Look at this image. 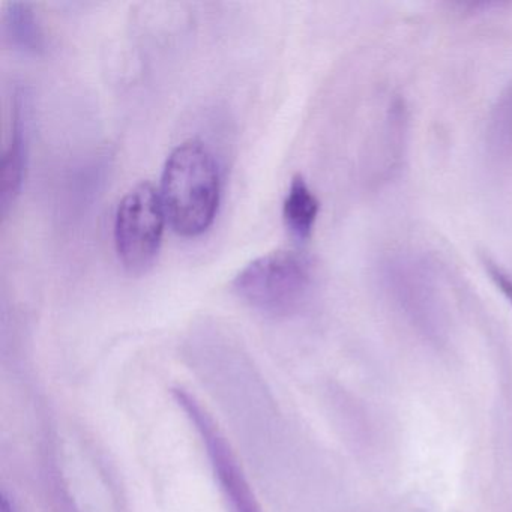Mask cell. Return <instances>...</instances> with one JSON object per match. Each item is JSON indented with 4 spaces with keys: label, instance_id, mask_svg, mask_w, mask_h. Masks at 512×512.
Listing matches in <instances>:
<instances>
[{
    "label": "cell",
    "instance_id": "obj_1",
    "mask_svg": "<svg viewBox=\"0 0 512 512\" xmlns=\"http://www.w3.org/2000/svg\"><path fill=\"white\" fill-rule=\"evenodd\" d=\"M217 161L199 140L179 145L167 158L160 197L167 221L179 235L194 238L214 223L220 203Z\"/></svg>",
    "mask_w": 512,
    "mask_h": 512
},
{
    "label": "cell",
    "instance_id": "obj_2",
    "mask_svg": "<svg viewBox=\"0 0 512 512\" xmlns=\"http://www.w3.org/2000/svg\"><path fill=\"white\" fill-rule=\"evenodd\" d=\"M314 271L310 259L295 251H272L245 266L235 280L236 295L268 316H289L310 298Z\"/></svg>",
    "mask_w": 512,
    "mask_h": 512
},
{
    "label": "cell",
    "instance_id": "obj_3",
    "mask_svg": "<svg viewBox=\"0 0 512 512\" xmlns=\"http://www.w3.org/2000/svg\"><path fill=\"white\" fill-rule=\"evenodd\" d=\"M166 212L160 191L142 182L119 203L115 220V244L119 260L131 274L152 268L163 244Z\"/></svg>",
    "mask_w": 512,
    "mask_h": 512
},
{
    "label": "cell",
    "instance_id": "obj_4",
    "mask_svg": "<svg viewBox=\"0 0 512 512\" xmlns=\"http://www.w3.org/2000/svg\"><path fill=\"white\" fill-rule=\"evenodd\" d=\"M172 395L205 446L227 512H263L238 457L208 409L181 386L173 389Z\"/></svg>",
    "mask_w": 512,
    "mask_h": 512
},
{
    "label": "cell",
    "instance_id": "obj_5",
    "mask_svg": "<svg viewBox=\"0 0 512 512\" xmlns=\"http://www.w3.org/2000/svg\"><path fill=\"white\" fill-rule=\"evenodd\" d=\"M0 212L7 218L22 191L26 170V139L22 119L16 116L13 133L0 167Z\"/></svg>",
    "mask_w": 512,
    "mask_h": 512
},
{
    "label": "cell",
    "instance_id": "obj_6",
    "mask_svg": "<svg viewBox=\"0 0 512 512\" xmlns=\"http://www.w3.org/2000/svg\"><path fill=\"white\" fill-rule=\"evenodd\" d=\"M319 211L320 203L316 194L301 175H296L284 200L283 217L287 229L299 241H307L313 233Z\"/></svg>",
    "mask_w": 512,
    "mask_h": 512
},
{
    "label": "cell",
    "instance_id": "obj_7",
    "mask_svg": "<svg viewBox=\"0 0 512 512\" xmlns=\"http://www.w3.org/2000/svg\"><path fill=\"white\" fill-rule=\"evenodd\" d=\"M488 155L499 164L512 163V82L491 107L485 128Z\"/></svg>",
    "mask_w": 512,
    "mask_h": 512
},
{
    "label": "cell",
    "instance_id": "obj_8",
    "mask_svg": "<svg viewBox=\"0 0 512 512\" xmlns=\"http://www.w3.org/2000/svg\"><path fill=\"white\" fill-rule=\"evenodd\" d=\"M4 23L5 34L17 49L35 55L43 52L46 40L32 5L11 2L5 8Z\"/></svg>",
    "mask_w": 512,
    "mask_h": 512
},
{
    "label": "cell",
    "instance_id": "obj_9",
    "mask_svg": "<svg viewBox=\"0 0 512 512\" xmlns=\"http://www.w3.org/2000/svg\"><path fill=\"white\" fill-rule=\"evenodd\" d=\"M484 263L485 271L490 275L491 281H493L494 286L502 292V295L505 296L506 301L511 304L512 307V277L502 268V266L497 265L493 260L485 257L482 260Z\"/></svg>",
    "mask_w": 512,
    "mask_h": 512
},
{
    "label": "cell",
    "instance_id": "obj_10",
    "mask_svg": "<svg viewBox=\"0 0 512 512\" xmlns=\"http://www.w3.org/2000/svg\"><path fill=\"white\" fill-rule=\"evenodd\" d=\"M0 512H14L13 505H11L10 499H8L7 494L2 496V508H0Z\"/></svg>",
    "mask_w": 512,
    "mask_h": 512
}]
</instances>
